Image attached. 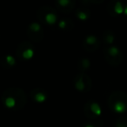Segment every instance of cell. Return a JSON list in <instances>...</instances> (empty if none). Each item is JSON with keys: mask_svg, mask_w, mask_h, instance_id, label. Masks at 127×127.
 Here are the masks:
<instances>
[{"mask_svg": "<svg viewBox=\"0 0 127 127\" xmlns=\"http://www.w3.org/2000/svg\"><path fill=\"white\" fill-rule=\"evenodd\" d=\"M1 100L4 107L8 110L17 111L25 107L27 102V96L23 89L10 87L3 92Z\"/></svg>", "mask_w": 127, "mask_h": 127, "instance_id": "6da1fadb", "label": "cell"}, {"mask_svg": "<svg viewBox=\"0 0 127 127\" xmlns=\"http://www.w3.org/2000/svg\"><path fill=\"white\" fill-rule=\"evenodd\" d=\"M108 106L113 112H125L127 111V94L122 91L113 92L108 98Z\"/></svg>", "mask_w": 127, "mask_h": 127, "instance_id": "7a4b0ae2", "label": "cell"}, {"mask_svg": "<svg viewBox=\"0 0 127 127\" xmlns=\"http://www.w3.org/2000/svg\"><path fill=\"white\" fill-rule=\"evenodd\" d=\"M37 17L41 23L47 25H53L58 21L56 9L51 6H42L37 10Z\"/></svg>", "mask_w": 127, "mask_h": 127, "instance_id": "3957f363", "label": "cell"}, {"mask_svg": "<svg viewBox=\"0 0 127 127\" xmlns=\"http://www.w3.org/2000/svg\"><path fill=\"white\" fill-rule=\"evenodd\" d=\"M104 55L105 60L111 66L119 65L123 59V55L117 46H109L104 49Z\"/></svg>", "mask_w": 127, "mask_h": 127, "instance_id": "277c9868", "label": "cell"}, {"mask_svg": "<svg viewBox=\"0 0 127 127\" xmlns=\"http://www.w3.org/2000/svg\"><path fill=\"white\" fill-rule=\"evenodd\" d=\"M73 84H74L75 89L80 92H88L92 86L91 78L86 73L82 72H79L75 76Z\"/></svg>", "mask_w": 127, "mask_h": 127, "instance_id": "5b68a950", "label": "cell"}, {"mask_svg": "<svg viewBox=\"0 0 127 127\" xmlns=\"http://www.w3.org/2000/svg\"><path fill=\"white\" fill-rule=\"evenodd\" d=\"M27 36L32 42L38 43L44 38V31L38 22H32L27 27Z\"/></svg>", "mask_w": 127, "mask_h": 127, "instance_id": "8992f818", "label": "cell"}, {"mask_svg": "<svg viewBox=\"0 0 127 127\" xmlns=\"http://www.w3.org/2000/svg\"><path fill=\"white\" fill-rule=\"evenodd\" d=\"M16 55L21 60H29L34 56V46L30 41L21 42L16 49Z\"/></svg>", "mask_w": 127, "mask_h": 127, "instance_id": "52a82bcc", "label": "cell"}, {"mask_svg": "<svg viewBox=\"0 0 127 127\" xmlns=\"http://www.w3.org/2000/svg\"><path fill=\"white\" fill-rule=\"evenodd\" d=\"M84 113L88 118L96 119L101 115V107L95 101H88L84 106Z\"/></svg>", "mask_w": 127, "mask_h": 127, "instance_id": "ba28073f", "label": "cell"}, {"mask_svg": "<svg viewBox=\"0 0 127 127\" xmlns=\"http://www.w3.org/2000/svg\"><path fill=\"white\" fill-rule=\"evenodd\" d=\"M101 42L96 36L94 35H89L84 39L83 41V48L85 51L88 52H93L96 51L99 47H100Z\"/></svg>", "mask_w": 127, "mask_h": 127, "instance_id": "9c48e42d", "label": "cell"}, {"mask_svg": "<svg viewBox=\"0 0 127 127\" xmlns=\"http://www.w3.org/2000/svg\"><path fill=\"white\" fill-rule=\"evenodd\" d=\"M55 9L62 13H70L73 11L76 5V2L73 0H58L55 1Z\"/></svg>", "mask_w": 127, "mask_h": 127, "instance_id": "30bf717a", "label": "cell"}, {"mask_svg": "<svg viewBox=\"0 0 127 127\" xmlns=\"http://www.w3.org/2000/svg\"><path fill=\"white\" fill-rule=\"evenodd\" d=\"M30 97L36 103H44L48 98V93L44 89L35 88L29 92Z\"/></svg>", "mask_w": 127, "mask_h": 127, "instance_id": "8fae6325", "label": "cell"}, {"mask_svg": "<svg viewBox=\"0 0 127 127\" xmlns=\"http://www.w3.org/2000/svg\"><path fill=\"white\" fill-rule=\"evenodd\" d=\"M107 11L110 15H120L124 12V6L121 2L118 1H111L109 3L107 7Z\"/></svg>", "mask_w": 127, "mask_h": 127, "instance_id": "7c38bea8", "label": "cell"}, {"mask_svg": "<svg viewBox=\"0 0 127 127\" xmlns=\"http://www.w3.org/2000/svg\"><path fill=\"white\" fill-rule=\"evenodd\" d=\"M15 64H16L15 58L10 54L4 55L0 58V65L4 69H11L15 65Z\"/></svg>", "mask_w": 127, "mask_h": 127, "instance_id": "4fadbf2b", "label": "cell"}, {"mask_svg": "<svg viewBox=\"0 0 127 127\" xmlns=\"http://www.w3.org/2000/svg\"><path fill=\"white\" fill-rule=\"evenodd\" d=\"M75 15L78 18V19L81 20V21H86L90 18L91 17V11L90 10L87 8V6H84V7H78L75 11Z\"/></svg>", "mask_w": 127, "mask_h": 127, "instance_id": "5bb4252c", "label": "cell"}, {"mask_svg": "<svg viewBox=\"0 0 127 127\" xmlns=\"http://www.w3.org/2000/svg\"><path fill=\"white\" fill-rule=\"evenodd\" d=\"M58 27L63 31L69 32L74 28V22L71 18H63L58 22Z\"/></svg>", "mask_w": 127, "mask_h": 127, "instance_id": "9a60e30c", "label": "cell"}, {"mask_svg": "<svg viewBox=\"0 0 127 127\" xmlns=\"http://www.w3.org/2000/svg\"><path fill=\"white\" fill-rule=\"evenodd\" d=\"M91 66V61L88 58H81L77 64V67L80 72L85 73L89 70Z\"/></svg>", "mask_w": 127, "mask_h": 127, "instance_id": "2e32d148", "label": "cell"}, {"mask_svg": "<svg viewBox=\"0 0 127 127\" xmlns=\"http://www.w3.org/2000/svg\"><path fill=\"white\" fill-rule=\"evenodd\" d=\"M115 40V35L111 30H105L103 33V41L106 44H111Z\"/></svg>", "mask_w": 127, "mask_h": 127, "instance_id": "e0dca14e", "label": "cell"}, {"mask_svg": "<svg viewBox=\"0 0 127 127\" xmlns=\"http://www.w3.org/2000/svg\"><path fill=\"white\" fill-rule=\"evenodd\" d=\"M114 127H127V118H120L115 122Z\"/></svg>", "mask_w": 127, "mask_h": 127, "instance_id": "ac0fdd59", "label": "cell"}, {"mask_svg": "<svg viewBox=\"0 0 127 127\" xmlns=\"http://www.w3.org/2000/svg\"><path fill=\"white\" fill-rule=\"evenodd\" d=\"M82 127H96L93 124H91V123H86L85 125H82Z\"/></svg>", "mask_w": 127, "mask_h": 127, "instance_id": "d6986e66", "label": "cell"}, {"mask_svg": "<svg viewBox=\"0 0 127 127\" xmlns=\"http://www.w3.org/2000/svg\"><path fill=\"white\" fill-rule=\"evenodd\" d=\"M124 13H125V16H127V4L124 7Z\"/></svg>", "mask_w": 127, "mask_h": 127, "instance_id": "ffe728a7", "label": "cell"}]
</instances>
